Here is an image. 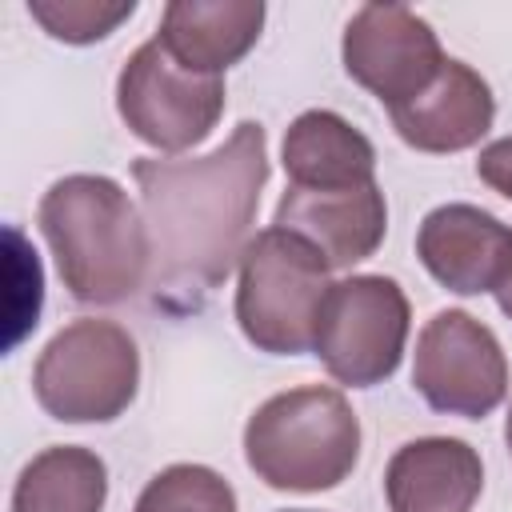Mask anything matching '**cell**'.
<instances>
[{"label":"cell","mask_w":512,"mask_h":512,"mask_svg":"<svg viewBox=\"0 0 512 512\" xmlns=\"http://www.w3.org/2000/svg\"><path fill=\"white\" fill-rule=\"evenodd\" d=\"M408 296L392 276H348L336 280L316 324L312 352L336 384L372 388L400 368L408 340Z\"/></svg>","instance_id":"6"},{"label":"cell","mask_w":512,"mask_h":512,"mask_svg":"<svg viewBox=\"0 0 512 512\" xmlns=\"http://www.w3.org/2000/svg\"><path fill=\"white\" fill-rule=\"evenodd\" d=\"M480 488V452L456 436L408 440L384 468V496L392 512H472Z\"/></svg>","instance_id":"13"},{"label":"cell","mask_w":512,"mask_h":512,"mask_svg":"<svg viewBox=\"0 0 512 512\" xmlns=\"http://www.w3.org/2000/svg\"><path fill=\"white\" fill-rule=\"evenodd\" d=\"M416 256L448 292H496L512 272V228L476 204H440L416 228Z\"/></svg>","instance_id":"10"},{"label":"cell","mask_w":512,"mask_h":512,"mask_svg":"<svg viewBox=\"0 0 512 512\" xmlns=\"http://www.w3.org/2000/svg\"><path fill=\"white\" fill-rule=\"evenodd\" d=\"M412 384L428 408L480 420L508 392V360L488 324L464 308H444L416 336Z\"/></svg>","instance_id":"8"},{"label":"cell","mask_w":512,"mask_h":512,"mask_svg":"<svg viewBox=\"0 0 512 512\" xmlns=\"http://www.w3.org/2000/svg\"><path fill=\"white\" fill-rule=\"evenodd\" d=\"M360 456V420L340 388L304 384L268 396L244 424V460L276 492L336 488Z\"/></svg>","instance_id":"3"},{"label":"cell","mask_w":512,"mask_h":512,"mask_svg":"<svg viewBox=\"0 0 512 512\" xmlns=\"http://www.w3.org/2000/svg\"><path fill=\"white\" fill-rule=\"evenodd\" d=\"M132 512H236V492L204 464H172L144 484Z\"/></svg>","instance_id":"17"},{"label":"cell","mask_w":512,"mask_h":512,"mask_svg":"<svg viewBox=\"0 0 512 512\" xmlns=\"http://www.w3.org/2000/svg\"><path fill=\"white\" fill-rule=\"evenodd\" d=\"M108 468L92 448L56 444L32 456L12 488V512H100Z\"/></svg>","instance_id":"16"},{"label":"cell","mask_w":512,"mask_h":512,"mask_svg":"<svg viewBox=\"0 0 512 512\" xmlns=\"http://www.w3.org/2000/svg\"><path fill=\"white\" fill-rule=\"evenodd\" d=\"M284 512H312V508H284Z\"/></svg>","instance_id":"23"},{"label":"cell","mask_w":512,"mask_h":512,"mask_svg":"<svg viewBox=\"0 0 512 512\" xmlns=\"http://www.w3.org/2000/svg\"><path fill=\"white\" fill-rule=\"evenodd\" d=\"M272 224L304 236L328 260V268H352L380 248L388 228V204L376 180L340 192L288 188L276 204Z\"/></svg>","instance_id":"11"},{"label":"cell","mask_w":512,"mask_h":512,"mask_svg":"<svg viewBox=\"0 0 512 512\" xmlns=\"http://www.w3.org/2000/svg\"><path fill=\"white\" fill-rule=\"evenodd\" d=\"M260 0H172L160 12L156 40L192 72L220 76L260 40Z\"/></svg>","instance_id":"14"},{"label":"cell","mask_w":512,"mask_h":512,"mask_svg":"<svg viewBox=\"0 0 512 512\" xmlns=\"http://www.w3.org/2000/svg\"><path fill=\"white\" fill-rule=\"evenodd\" d=\"M140 384V352L116 320H72L40 352L32 368L36 404L64 424L116 420Z\"/></svg>","instance_id":"5"},{"label":"cell","mask_w":512,"mask_h":512,"mask_svg":"<svg viewBox=\"0 0 512 512\" xmlns=\"http://www.w3.org/2000/svg\"><path fill=\"white\" fill-rule=\"evenodd\" d=\"M328 260L288 228L248 240L236 280V324L260 352L300 356L316 344L320 308L332 292Z\"/></svg>","instance_id":"4"},{"label":"cell","mask_w":512,"mask_h":512,"mask_svg":"<svg viewBox=\"0 0 512 512\" xmlns=\"http://www.w3.org/2000/svg\"><path fill=\"white\" fill-rule=\"evenodd\" d=\"M496 304H500V312L512 320V272H508V280L496 288Z\"/></svg>","instance_id":"21"},{"label":"cell","mask_w":512,"mask_h":512,"mask_svg":"<svg viewBox=\"0 0 512 512\" xmlns=\"http://www.w3.org/2000/svg\"><path fill=\"white\" fill-rule=\"evenodd\" d=\"M280 156L292 188H308V192L364 188L372 184L376 172L372 140L328 108L300 112L284 132Z\"/></svg>","instance_id":"15"},{"label":"cell","mask_w":512,"mask_h":512,"mask_svg":"<svg viewBox=\"0 0 512 512\" xmlns=\"http://www.w3.org/2000/svg\"><path fill=\"white\" fill-rule=\"evenodd\" d=\"M388 112H392L396 136L416 152H460L480 144V136L492 128L496 100L488 80L476 68L448 56L436 80L420 96Z\"/></svg>","instance_id":"12"},{"label":"cell","mask_w":512,"mask_h":512,"mask_svg":"<svg viewBox=\"0 0 512 512\" xmlns=\"http://www.w3.org/2000/svg\"><path fill=\"white\" fill-rule=\"evenodd\" d=\"M28 12L48 36H56L64 44H92V40H104L108 32H116L136 12V4L132 0H120V4H104V0H28Z\"/></svg>","instance_id":"18"},{"label":"cell","mask_w":512,"mask_h":512,"mask_svg":"<svg viewBox=\"0 0 512 512\" xmlns=\"http://www.w3.org/2000/svg\"><path fill=\"white\" fill-rule=\"evenodd\" d=\"M116 108L132 136L160 152L196 148L224 112V80L184 68L152 36L120 68Z\"/></svg>","instance_id":"7"},{"label":"cell","mask_w":512,"mask_h":512,"mask_svg":"<svg viewBox=\"0 0 512 512\" xmlns=\"http://www.w3.org/2000/svg\"><path fill=\"white\" fill-rule=\"evenodd\" d=\"M40 232L56 272L80 304H120L152 276V240L132 196L96 172L56 180L40 196Z\"/></svg>","instance_id":"2"},{"label":"cell","mask_w":512,"mask_h":512,"mask_svg":"<svg viewBox=\"0 0 512 512\" xmlns=\"http://www.w3.org/2000/svg\"><path fill=\"white\" fill-rule=\"evenodd\" d=\"M340 56L344 72L388 108L420 96L448 60L432 24L404 4L356 8L344 28Z\"/></svg>","instance_id":"9"},{"label":"cell","mask_w":512,"mask_h":512,"mask_svg":"<svg viewBox=\"0 0 512 512\" xmlns=\"http://www.w3.org/2000/svg\"><path fill=\"white\" fill-rule=\"evenodd\" d=\"M4 240H8V284H12L8 288V340H4V348H12L36 328L40 300H44V272H40L36 252L20 236V228H8Z\"/></svg>","instance_id":"19"},{"label":"cell","mask_w":512,"mask_h":512,"mask_svg":"<svg viewBox=\"0 0 512 512\" xmlns=\"http://www.w3.org/2000/svg\"><path fill=\"white\" fill-rule=\"evenodd\" d=\"M504 444H508V452H512V408H508V420H504Z\"/></svg>","instance_id":"22"},{"label":"cell","mask_w":512,"mask_h":512,"mask_svg":"<svg viewBox=\"0 0 512 512\" xmlns=\"http://www.w3.org/2000/svg\"><path fill=\"white\" fill-rule=\"evenodd\" d=\"M132 180L152 240V300L176 312L196 308L240 268L260 188L268 184V132L240 120L208 156H136Z\"/></svg>","instance_id":"1"},{"label":"cell","mask_w":512,"mask_h":512,"mask_svg":"<svg viewBox=\"0 0 512 512\" xmlns=\"http://www.w3.org/2000/svg\"><path fill=\"white\" fill-rule=\"evenodd\" d=\"M476 176H480L492 192H500L504 200H512V136H500V140H492L488 148H480V156H476Z\"/></svg>","instance_id":"20"}]
</instances>
